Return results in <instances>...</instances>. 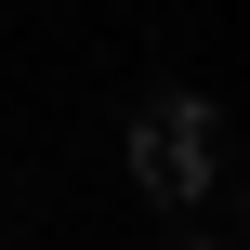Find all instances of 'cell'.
I'll use <instances>...</instances> for the list:
<instances>
[{"label":"cell","instance_id":"1","mask_svg":"<svg viewBox=\"0 0 250 250\" xmlns=\"http://www.w3.org/2000/svg\"><path fill=\"white\" fill-rule=\"evenodd\" d=\"M132 171H145L158 211H185L198 237H224V119H211L198 92H158V105L132 119Z\"/></svg>","mask_w":250,"mask_h":250}]
</instances>
